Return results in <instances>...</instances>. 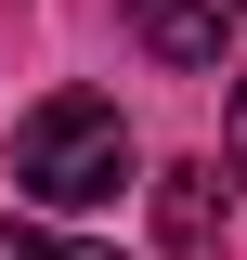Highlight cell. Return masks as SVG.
<instances>
[{
  "label": "cell",
  "mask_w": 247,
  "mask_h": 260,
  "mask_svg": "<svg viewBox=\"0 0 247 260\" xmlns=\"http://www.w3.org/2000/svg\"><path fill=\"white\" fill-rule=\"evenodd\" d=\"M13 182H26L39 208H117V195L143 182V143H130V117L104 91H52L13 130Z\"/></svg>",
  "instance_id": "cell-1"
},
{
  "label": "cell",
  "mask_w": 247,
  "mask_h": 260,
  "mask_svg": "<svg viewBox=\"0 0 247 260\" xmlns=\"http://www.w3.org/2000/svg\"><path fill=\"white\" fill-rule=\"evenodd\" d=\"M0 260H104V247H65V234H39V221L0 208Z\"/></svg>",
  "instance_id": "cell-4"
},
{
  "label": "cell",
  "mask_w": 247,
  "mask_h": 260,
  "mask_svg": "<svg viewBox=\"0 0 247 260\" xmlns=\"http://www.w3.org/2000/svg\"><path fill=\"white\" fill-rule=\"evenodd\" d=\"M234 26H247V0H130V39L156 65H221Z\"/></svg>",
  "instance_id": "cell-2"
},
{
  "label": "cell",
  "mask_w": 247,
  "mask_h": 260,
  "mask_svg": "<svg viewBox=\"0 0 247 260\" xmlns=\"http://www.w3.org/2000/svg\"><path fill=\"white\" fill-rule=\"evenodd\" d=\"M221 156H234V182H247V78H234V104H221Z\"/></svg>",
  "instance_id": "cell-5"
},
{
  "label": "cell",
  "mask_w": 247,
  "mask_h": 260,
  "mask_svg": "<svg viewBox=\"0 0 247 260\" xmlns=\"http://www.w3.org/2000/svg\"><path fill=\"white\" fill-rule=\"evenodd\" d=\"M234 208H221V169H156V247L169 260H221Z\"/></svg>",
  "instance_id": "cell-3"
}]
</instances>
